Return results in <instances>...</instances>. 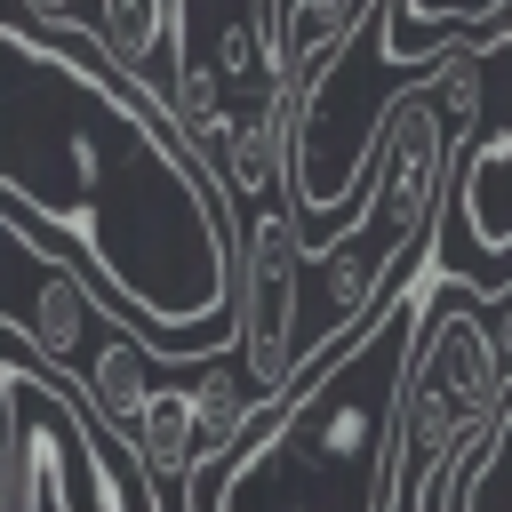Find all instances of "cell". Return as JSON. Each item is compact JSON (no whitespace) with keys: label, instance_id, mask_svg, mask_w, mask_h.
<instances>
[{"label":"cell","instance_id":"1","mask_svg":"<svg viewBox=\"0 0 512 512\" xmlns=\"http://www.w3.org/2000/svg\"><path fill=\"white\" fill-rule=\"evenodd\" d=\"M0 208L72 240L88 288L168 360L232 344V208L168 104L96 40L0 0Z\"/></svg>","mask_w":512,"mask_h":512},{"label":"cell","instance_id":"2","mask_svg":"<svg viewBox=\"0 0 512 512\" xmlns=\"http://www.w3.org/2000/svg\"><path fill=\"white\" fill-rule=\"evenodd\" d=\"M0 504L8 512H160L120 440L40 360H0Z\"/></svg>","mask_w":512,"mask_h":512},{"label":"cell","instance_id":"3","mask_svg":"<svg viewBox=\"0 0 512 512\" xmlns=\"http://www.w3.org/2000/svg\"><path fill=\"white\" fill-rule=\"evenodd\" d=\"M504 256H512V136H504V112H488L480 136L448 152L416 264L440 272V280H464L480 296H504V280H512Z\"/></svg>","mask_w":512,"mask_h":512},{"label":"cell","instance_id":"4","mask_svg":"<svg viewBox=\"0 0 512 512\" xmlns=\"http://www.w3.org/2000/svg\"><path fill=\"white\" fill-rule=\"evenodd\" d=\"M168 8L176 0H104V56L128 72V80H144V64L168 48Z\"/></svg>","mask_w":512,"mask_h":512},{"label":"cell","instance_id":"5","mask_svg":"<svg viewBox=\"0 0 512 512\" xmlns=\"http://www.w3.org/2000/svg\"><path fill=\"white\" fill-rule=\"evenodd\" d=\"M408 16H440V24H496L504 0H400Z\"/></svg>","mask_w":512,"mask_h":512},{"label":"cell","instance_id":"6","mask_svg":"<svg viewBox=\"0 0 512 512\" xmlns=\"http://www.w3.org/2000/svg\"><path fill=\"white\" fill-rule=\"evenodd\" d=\"M160 512H184V488H168V496H160Z\"/></svg>","mask_w":512,"mask_h":512},{"label":"cell","instance_id":"7","mask_svg":"<svg viewBox=\"0 0 512 512\" xmlns=\"http://www.w3.org/2000/svg\"><path fill=\"white\" fill-rule=\"evenodd\" d=\"M0 512H8V504H0Z\"/></svg>","mask_w":512,"mask_h":512}]
</instances>
